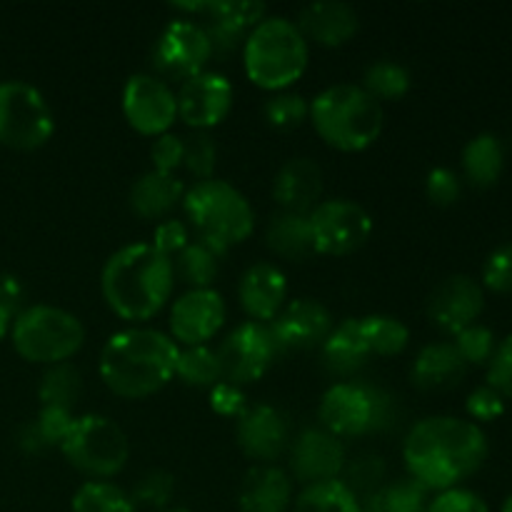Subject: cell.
Here are the masks:
<instances>
[{
    "mask_svg": "<svg viewBox=\"0 0 512 512\" xmlns=\"http://www.w3.org/2000/svg\"><path fill=\"white\" fill-rule=\"evenodd\" d=\"M235 440L250 460L273 465L290 445L288 418L273 405H248L235 420Z\"/></svg>",
    "mask_w": 512,
    "mask_h": 512,
    "instance_id": "ffe728a7",
    "label": "cell"
},
{
    "mask_svg": "<svg viewBox=\"0 0 512 512\" xmlns=\"http://www.w3.org/2000/svg\"><path fill=\"white\" fill-rule=\"evenodd\" d=\"M500 512H512V493L503 500V508H500Z\"/></svg>",
    "mask_w": 512,
    "mask_h": 512,
    "instance_id": "6f0895ef",
    "label": "cell"
},
{
    "mask_svg": "<svg viewBox=\"0 0 512 512\" xmlns=\"http://www.w3.org/2000/svg\"><path fill=\"white\" fill-rule=\"evenodd\" d=\"M175 378L188 388H213L223 380L220 375L218 355L208 345H195V348H180L178 363H175Z\"/></svg>",
    "mask_w": 512,
    "mask_h": 512,
    "instance_id": "8d00e7d4",
    "label": "cell"
},
{
    "mask_svg": "<svg viewBox=\"0 0 512 512\" xmlns=\"http://www.w3.org/2000/svg\"><path fill=\"white\" fill-rule=\"evenodd\" d=\"M288 278L275 263H255L240 275L238 300L243 313L255 323H273L275 315L285 308Z\"/></svg>",
    "mask_w": 512,
    "mask_h": 512,
    "instance_id": "7402d4cb",
    "label": "cell"
},
{
    "mask_svg": "<svg viewBox=\"0 0 512 512\" xmlns=\"http://www.w3.org/2000/svg\"><path fill=\"white\" fill-rule=\"evenodd\" d=\"M183 153L185 145L183 138L175 133H165L160 138L153 140V148H150V160H153V170L158 173H173L183 165Z\"/></svg>",
    "mask_w": 512,
    "mask_h": 512,
    "instance_id": "816d5d0a",
    "label": "cell"
},
{
    "mask_svg": "<svg viewBox=\"0 0 512 512\" xmlns=\"http://www.w3.org/2000/svg\"><path fill=\"white\" fill-rule=\"evenodd\" d=\"M185 153H183V168L190 175L200 180H213L215 165H218V145L203 130H195L193 135L183 138Z\"/></svg>",
    "mask_w": 512,
    "mask_h": 512,
    "instance_id": "60d3db41",
    "label": "cell"
},
{
    "mask_svg": "<svg viewBox=\"0 0 512 512\" xmlns=\"http://www.w3.org/2000/svg\"><path fill=\"white\" fill-rule=\"evenodd\" d=\"M273 198L285 213L310 215L323 198V170L310 158H293L275 173Z\"/></svg>",
    "mask_w": 512,
    "mask_h": 512,
    "instance_id": "cb8c5ba5",
    "label": "cell"
},
{
    "mask_svg": "<svg viewBox=\"0 0 512 512\" xmlns=\"http://www.w3.org/2000/svg\"><path fill=\"white\" fill-rule=\"evenodd\" d=\"M215 355H218L220 375L225 383L243 388V385L258 383L273 368L280 348L270 333V325L245 320L225 335Z\"/></svg>",
    "mask_w": 512,
    "mask_h": 512,
    "instance_id": "4fadbf2b",
    "label": "cell"
},
{
    "mask_svg": "<svg viewBox=\"0 0 512 512\" xmlns=\"http://www.w3.org/2000/svg\"><path fill=\"white\" fill-rule=\"evenodd\" d=\"M60 450L75 470L93 480L115 478L130 458V443L123 428L115 420L95 413L75 418Z\"/></svg>",
    "mask_w": 512,
    "mask_h": 512,
    "instance_id": "9c48e42d",
    "label": "cell"
},
{
    "mask_svg": "<svg viewBox=\"0 0 512 512\" xmlns=\"http://www.w3.org/2000/svg\"><path fill=\"white\" fill-rule=\"evenodd\" d=\"M158 512H193V510H188V508H165V510H158Z\"/></svg>",
    "mask_w": 512,
    "mask_h": 512,
    "instance_id": "680465c9",
    "label": "cell"
},
{
    "mask_svg": "<svg viewBox=\"0 0 512 512\" xmlns=\"http://www.w3.org/2000/svg\"><path fill=\"white\" fill-rule=\"evenodd\" d=\"M123 115L135 133L160 138L178 120V98L158 75L135 73L123 88Z\"/></svg>",
    "mask_w": 512,
    "mask_h": 512,
    "instance_id": "5bb4252c",
    "label": "cell"
},
{
    "mask_svg": "<svg viewBox=\"0 0 512 512\" xmlns=\"http://www.w3.org/2000/svg\"><path fill=\"white\" fill-rule=\"evenodd\" d=\"M268 325L280 353H283V350L323 348L328 335L333 333L335 320L320 300L298 298L290 300Z\"/></svg>",
    "mask_w": 512,
    "mask_h": 512,
    "instance_id": "d6986e66",
    "label": "cell"
},
{
    "mask_svg": "<svg viewBox=\"0 0 512 512\" xmlns=\"http://www.w3.org/2000/svg\"><path fill=\"white\" fill-rule=\"evenodd\" d=\"M428 512H490L488 503L468 488L443 490L430 500Z\"/></svg>",
    "mask_w": 512,
    "mask_h": 512,
    "instance_id": "f907efd6",
    "label": "cell"
},
{
    "mask_svg": "<svg viewBox=\"0 0 512 512\" xmlns=\"http://www.w3.org/2000/svg\"><path fill=\"white\" fill-rule=\"evenodd\" d=\"M55 115L48 100L25 80L0 83V145L10 150H38L53 138Z\"/></svg>",
    "mask_w": 512,
    "mask_h": 512,
    "instance_id": "30bf717a",
    "label": "cell"
},
{
    "mask_svg": "<svg viewBox=\"0 0 512 512\" xmlns=\"http://www.w3.org/2000/svg\"><path fill=\"white\" fill-rule=\"evenodd\" d=\"M465 410L473 418V423H493L505 413V398L490 385H480L468 395Z\"/></svg>",
    "mask_w": 512,
    "mask_h": 512,
    "instance_id": "7dc6e473",
    "label": "cell"
},
{
    "mask_svg": "<svg viewBox=\"0 0 512 512\" xmlns=\"http://www.w3.org/2000/svg\"><path fill=\"white\" fill-rule=\"evenodd\" d=\"M10 343L23 360L50 368L68 363L80 353L85 328L70 310L40 303L18 310L10 328Z\"/></svg>",
    "mask_w": 512,
    "mask_h": 512,
    "instance_id": "52a82bcc",
    "label": "cell"
},
{
    "mask_svg": "<svg viewBox=\"0 0 512 512\" xmlns=\"http://www.w3.org/2000/svg\"><path fill=\"white\" fill-rule=\"evenodd\" d=\"M358 330L368 353L378 358H395L410 345L408 325L393 315H365V318H358Z\"/></svg>",
    "mask_w": 512,
    "mask_h": 512,
    "instance_id": "4dcf8cb0",
    "label": "cell"
},
{
    "mask_svg": "<svg viewBox=\"0 0 512 512\" xmlns=\"http://www.w3.org/2000/svg\"><path fill=\"white\" fill-rule=\"evenodd\" d=\"M485 385L498 390L503 398H512V333L500 340L495 348L488 363V383Z\"/></svg>",
    "mask_w": 512,
    "mask_h": 512,
    "instance_id": "c3c4849f",
    "label": "cell"
},
{
    "mask_svg": "<svg viewBox=\"0 0 512 512\" xmlns=\"http://www.w3.org/2000/svg\"><path fill=\"white\" fill-rule=\"evenodd\" d=\"M213 55V43L203 23L193 18H175L155 38L150 60L158 75L185 83L203 73Z\"/></svg>",
    "mask_w": 512,
    "mask_h": 512,
    "instance_id": "7c38bea8",
    "label": "cell"
},
{
    "mask_svg": "<svg viewBox=\"0 0 512 512\" xmlns=\"http://www.w3.org/2000/svg\"><path fill=\"white\" fill-rule=\"evenodd\" d=\"M465 180L475 188H493L505 170V145L495 133H478L465 143L463 155Z\"/></svg>",
    "mask_w": 512,
    "mask_h": 512,
    "instance_id": "f1b7e54d",
    "label": "cell"
},
{
    "mask_svg": "<svg viewBox=\"0 0 512 512\" xmlns=\"http://www.w3.org/2000/svg\"><path fill=\"white\" fill-rule=\"evenodd\" d=\"M75 423V415L73 410H65V408H40L38 418H35V428H38L40 438L43 443L48 445H58L68 438L70 428Z\"/></svg>",
    "mask_w": 512,
    "mask_h": 512,
    "instance_id": "bcb514c9",
    "label": "cell"
},
{
    "mask_svg": "<svg viewBox=\"0 0 512 512\" xmlns=\"http://www.w3.org/2000/svg\"><path fill=\"white\" fill-rule=\"evenodd\" d=\"M310 123L325 145L340 153H360L383 133V103L363 85L338 83L310 100Z\"/></svg>",
    "mask_w": 512,
    "mask_h": 512,
    "instance_id": "277c9868",
    "label": "cell"
},
{
    "mask_svg": "<svg viewBox=\"0 0 512 512\" xmlns=\"http://www.w3.org/2000/svg\"><path fill=\"white\" fill-rule=\"evenodd\" d=\"M363 512H428L430 498L428 490L415 480H398L385 483L378 493L360 500Z\"/></svg>",
    "mask_w": 512,
    "mask_h": 512,
    "instance_id": "1f68e13d",
    "label": "cell"
},
{
    "mask_svg": "<svg viewBox=\"0 0 512 512\" xmlns=\"http://www.w3.org/2000/svg\"><path fill=\"white\" fill-rule=\"evenodd\" d=\"M510 145H512V135H510Z\"/></svg>",
    "mask_w": 512,
    "mask_h": 512,
    "instance_id": "91938a15",
    "label": "cell"
},
{
    "mask_svg": "<svg viewBox=\"0 0 512 512\" xmlns=\"http://www.w3.org/2000/svg\"><path fill=\"white\" fill-rule=\"evenodd\" d=\"M460 193H463V180L455 170L450 168H433L425 178V195L433 205H440V208H450L460 200Z\"/></svg>",
    "mask_w": 512,
    "mask_h": 512,
    "instance_id": "f6af8a7d",
    "label": "cell"
},
{
    "mask_svg": "<svg viewBox=\"0 0 512 512\" xmlns=\"http://www.w3.org/2000/svg\"><path fill=\"white\" fill-rule=\"evenodd\" d=\"M13 318H15V315L10 313L8 308H3V305H0V343H3V340L10 335V328H13Z\"/></svg>",
    "mask_w": 512,
    "mask_h": 512,
    "instance_id": "9f6ffc18",
    "label": "cell"
},
{
    "mask_svg": "<svg viewBox=\"0 0 512 512\" xmlns=\"http://www.w3.org/2000/svg\"><path fill=\"white\" fill-rule=\"evenodd\" d=\"M483 288L493 293H512V240L498 245L483 263Z\"/></svg>",
    "mask_w": 512,
    "mask_h": 512,
    "instance_id": "ee69618b",
    "label": "cell"
},
{
    "mask_svg": "<svg viewBox=\"0 0 512 512\" xmlns=\"http://www.w3.org/2000/svg\"><path fill=\"white\" fill-rule=\"evenodd\" d=\"M220 255L215 250H210L208 245L198 243V240H190L188 248L183 250L180 255L173 258V268H175V278L180 283L188 285L190 290H203V288H213L215 278L220 273Z\"/></svg>",
    "mask_w": 512,
    "mask_h": 512,
    "instance_id": "d6a6232c",
    "label": "cell"
},
{
    "mask_svg": "<svg viewBox=\"0 0 512 512\" xmlns=\"http://www.w3.org/2000/svg\"><path fill=\"white\" fill-rule=\"evenodd\" d=\"M293 512H363V505L343 480L308 485L293 500Z\"/></svg>",
    "mask_w": 512,
    "mask_h": 512,
    "instance_id": "836d02e7",
    "label": "cell"
},
{
    "mask_svg": "<svg viewBox=\"0 0 512 512\" xmlns=\"http://www.w3.org/2000/svg\"><path fill=\"white\" fill-rule=\"evenodd\" d=\"M308 218L315 255L345 258L363 248L373 235V218L368 210L348 198L320 200Z\"/></svg>",
    "mask_w": 512,
    "mask_h": 512,
    "instance_id": "8fae6325",
    "label": "cell"
},
{
    "mask_svg": "<svg viewBox=\"0 0 512 512\" xmlns=\"http://www.w3.org/2000/svg\"><path fill=\"white\" fill-rule=\"evenodd\" d=\"M80 388H83V380H80L78 368L68 363L50 365L38 385L40 408L73 410V405L80 398Z\"/></svg>",
    "mask_w": 512,
    "mask_h": 512,
    "instance_id": "e575fe53",
    "label": "cell"
},
{
    "mask_svg": "<svg viewBox=\"0 0 512 512\" xmlns=\"http://www.w3.org/2000/svg\"><path fill=\"white\" fill-rule=\"evenodd\" d=\"M310 45L295 20L265 15L243 43L245 75L258 88L283 93L308 70Z\"/></svg>",
    "mask_w": 512,
    "mask_h": 512,
    "instance_id": "5b68a950",
    "label": "cell"
},
{
    "mask_svg": "<svg viewBox=\"0 0 512 512\" xmlns=\"http://www.w3.org/2000/svg\"><path fill=\"white\" fill-rule=\"evenodd\" d=\"M23 295L25 290L15 275H0V305H3V308H8L10 313L18 315L15 310L23 303Z\"/></svg>",
    "mask_w": 512,
    "mask_h": 512,
    "instance_id": "db71d44e",
    "label": "cell"
},
{
    "mask_svg": "<svg viewBox=\"0 0 512 512\" xmlns=\"http://www.w3.org/2000/svg\"><path fill=\"white\" fill-rule=\"evenodd\" d=\"M385 475H388V465L380 455H360L353 463H345L343 475L338 480H343L353 490L355 498L365 500L383 488Z\"/></svg>",
    "mask_w": 512,
    "mask_h": 512,
    "instance_id": "f35d334b",
    "label": "cell"
},
{
    "mask_svg": "<svg viewBox=\"0 0 512 512\" xmlns=\"http://www.w3.org/2000/svg\"><path fill=\"white\" fill-rule=\"evenodd\" d=\"M318 418L335 438H358L393 423V398L373 385L345 380L325 390Z\"/></svg>",
    "mask_w": 512,
    "mask_h": 512,
    "instance_id": "ba28073f",
    "label": "cell"
},
{
    "mask_svg": "<svg viewBox=\"0 0 512 512\" xmlns=\"http://www.w3.org/2000/svg\"><path fill=\"white\" fill-rule=\"evenodd\" d=\"M175 288L173 260L150 243L115 250L100 273L105 305L128 323H148L168 305Z\"/></svg>",
    "mask_w": 512,
    "mask_h": 512,
    "instance_id": "7a4b0ae2",
    "label": "cell"
},
{
    "mask_svg": "<svg viewBox=\"0 0 512 512\" xmlns=\"http://www.w3.org/2000/svg\"><path fill=\"white\" fill-rule=\"evenodd\" d=\"M210 408L218 415H223V418L238 420L240 415L245 413V408H248L243 388H238V385L233 383H225V380L215 383L213 388H210Z\"/></svg>",
    "mask_w": 512,
    "mask_h": 512,
    "instance_id": "f5cc1de1",
    "label": "cell"
},
{
    "mask_svg": "<svg viewBox=\"0 0 512 512\" xmlns=\"http://www.w3.org/2000/svg\"><path fill=\"white\" fill-rule=\"evenodd\" d=\"M178 353V343L155 328L118 330L100 350V380L123 400L150 398L175 378Z\"/></svg>",
    "mask_w": 512,
    "mask_h": 512,
    "instance_id": "3957f363",
    "label": "cell"
},
{
    "mask_svg": "<svg viewBox=\"0 0 512 512\" xmlns=\"http://www.w3.org/2000/svg\"><path fill=\"white\" fill-rule=\"evenodd\" d=\"M453 345L458 348V353L463 355V360L468 365H488L495 348H498V340H495L493 330L475 323L470 325V328L460 330V333L455 335Z\"/></svg>",
    "mask_w": 512,
    "mask_h": 512,
    "instance_id": "7bdbcfd3",
    "label": "cell"
},
{
    "mask_svg": "<svg viewBox=\"0 0 512 512\" xmlns=\"http://www.w3.org/2000/svg\"><path fill=\"white\" fill-rule=\"evenodd\" d=\"M465 373H468V363L458 353V348L453 343H445V340L420 348V353L413 360V368H410L415 388L428 390V393L458 388Z\"/></svg>",
    "mask_w": 512,
    "mask_h": 512,
    "instance_id": "484cf974",
    "label": "cell"
},
{
    "mask_svg": "<svg viewBox=\"0 0 512 512\" xmlns=\"http://www.w3.org/2000/svg\"><path fill=\"white\" fill-rule=\"evenodd\" d=\"M178 118L193 130H210L223 123L235 103V88L223 73L203 70L178 90Z\"/></svg>",
    "mask_w": 512,
    "mask_h": 512,
    "instance_id": "9a60e30c",
    "label": "cell"
},
{
    "mask_svg": "<svg viewBox=\"0 0 512 512\" xmlns=\"http://www.w3.org/2000/svg\"><path fill=\"white\" fill-rule=\"evenodd\" d=\"M485 310V288L465 273L448 275L428 298V318L443 333L458 335L478 323Z\"/></svg>",
    "mask_w": 512,
    "mask_h": 512,
    "instance_id": "e0dca14e",
    "label": "cell"
},
{
    "mask_svg": "<svg viewBox=\"0 0 512 512\" xmlns=\"http://www.w3.org/2000/svg\"><path fill=\"white\" fill-rule=\"evenodd\" d=\"M185 185L178 175L148 170L130 185L128 203L138 218L160 220L168 218L178 205H183Z\"/></svg>",
    "mask_w": 512,
    "mask_h": 512,
    "instance_id": "4316f807",
    "label": "cell"
},
{
    "mask_svg": "<svg viewBox=\"0 0 512 512\" xmlns=\"http://www.w3.org/2000/svg\"><path fill=\"white\" fill-rule=\"evenodd\" d=\"M345 445L325 428H308L290 445V473L300 485H318L343 475Z\"/></svg>",
    "mask_w": 512,
    "mask_h": 512,
    "instance_id": "ac0fdd59",
    "label": "cell"
},
{
    "mask_svg": "<svg viewBox=\"0 0 512 512\" xmlns=\"http://www.w3.org/2000/svg\"><path fill=\"white\" fill-rule=\"evenodd\" d=\"M413 78L410 70L398 60H375L373 65L365 68L363 88L373 95L378 103L383 100H400L408 95Z\"/></svg>",
    "mask_w": 512,
    "mask_h": 512,
    "instance_id": "74e56055",
    "label": "cell"
},
{
    "mask_svg": "<svg viewBox=\"0 0 512 512\" xmlns=\"http://www.w3.org/2000/svg\"><path fill=\"white\" fill-rule=\"evenodd\" d=\"M263 118L275 130H295L310 118V103L298 93H273L263 103Z\"/></svg>",
    "mask_w": 512,
    "mask_h": 512,
    "instance_id": "ab89813d",
    "label": "cell"
},
{
    "mask_svg": "<svg viewBox=\"0 0 512 512\" xmlns=\"http://www.w3.org/2000/svg\"><path fill=\"white\" fill-rule=\"evenodd\" d=\"M18 445L25 450V453H40V450L48 448V445L43 443V438H40V433H38V428H35V423L23 425V428H20Z\"/></svg>",
    "mask_w": 512,
    "mask_h": 512,
    "instance_id": "11a10c76",
    "label": "cell"
},
{
    "mask_svg": "<svg viewBox=\"0 0 512 512\" xmlns=\"http://www.w3.org/2000/svg\"><path fill=\"white\" fill-rule=\"evenodd\" d=\"M150 245L173 260L175 255H180L190 245L188 225L178 218H165L163 223H158V228H155L153 243Z\"/></svg>",
    "mask_w": 512,
    "mask_h": 512,
    "instance_id": "681fc988",
    "label": "cell"
},
{
    "mask_svg": "<svg viewBox=\"0 0 512 512\" xmlns=\"http://www.w3.org/2000/svg\"><path fill=\"white\" fill-rule=\"evenodd\" d=\"M268 15V5L258 0H208L203 28L208 30L215 55H230L243 48L250 30Z\"/></svg>",
    "mask_w": 512,
    "mask_h": 512,
    "instance_id": "44dd1931",
    "label": "cell"
},
{
    "mask_svg": "<svg viewBox=\"0 0 512 512\" xmlns=\"http://www.w3.org/2000/svg\"><path fill=\"white\" fill-rule=\"evenodd\" d=\"M175 495V475H170L168 470H148L145 475H140V480L135 483L130 498L135 500V505H145V508L165 510L170 505Z\"/></svg>",
    "mask_w": 512,
    "mask_h": 512,
    "instance_id": "b9f144b4",
    "label": "cell"
},
{
    "mask_svg": "<svg viewBox=\"0 0 512 512\" xmlns=\"http://www.w3.org/2000/svg\"><path fill=\"white\" fill-rule=\"evenodd\" d=\"M70 508L73 512H135L138 505L130 498V493H125L115 483L88 480L75 490Z\"/></svg>",
    "mask_w": 512,
    "mask_h": 512,
    "instance_id": "d590c367",
    "label": "cell"
},
{
    "mask_svg": "<svg viewBox=\"0 0 512 512\" xmlns=\"http://www.w3.org/2000/svg\"><path fill=\"white\" fill-rule=\"evenodd\" d=\"M293 505V478L278 465H255L238 488L240 512H288Z\"/></svg>",
    "mask_w": 512,
    "mask_h": 512,
    "instance_id": "d4e9b609",
    "label": "cell"
},
{
    "mask_svg": "<svg viewBox=\"0 0 512 512\" xmlns=\"http://www.w3.org/2000/svg\"><path fill=\"white\" fill-rule=\"evenodd\" d=\"M228 318V308L218 290H188L170 308V338L185 348L208 345Z\"/></svg>",
    "mask_w": 512,
    "mask_h": 512,
    "instance_id": "2e32d148",
    "label": "cell"
},
{
    "mask_svg": "<svg viewBox=\"0 0 512 512\" xmlns=\"http://www.w3.org/2000/svg\"><path fill=\"white\" fill-rule=\"evenodd\" d=\"M183 210L198 243L208 245L218 255L248 240L255 228L250 200L225 180H200L185 188Z\"/></svg>",
    "mask_w": 512,
    "mask_h": 512,
    "instance_id": "8992f818",
    "label": "cell"
},
{
    "mask_svg": "<svg viewBox=\"0 0 512 512\" xmlns=\"http://www.w3.org/2000/svg\"><path fill=\"white\" fill-rule=\"evenodd\" d=\"M265 245L273 250L278 258L303 263L310 255H315L313 230H310V218L300 213H285L280 210L273 215L265 230Z\"/></svg>",
    "mask_w": 512,
    "mask_h": 512,
    "instance_id": "83f0119b",
    "label": "cell"
},
{
    "mask_svg": "<svg viewBox=\"0 0 512 512\" xmlns=\"http://www.w3.org/2000/svg\"><path fill=\"white\" fill-rule=\"evenodd\" d=\"M325 368L333 375H353L370 360L363 335L358 330V318H348L333 328L320 348Z\"/></svg>",
    "mask_w": 512,
    "mask_h": 512,
    "instance_id": "f546056e",
    "label": "cell"
},
{
    "mask_svg": "<svg viewBox=\"0 0 512 512\" xmlns=\"http://www.w3.org/2000/svg\"><path fill=\"white\" fill-rule=\"evenodd\" d=\"M488 435L473 420L433 415L410 428L403 443V460L410 480L425 490L460 488L488 460Z\"/></svg>",
    "mask_w": 512,
    "mask_h": 512,
    "instance_id": "6da1fadb",
    "label": "cell"
},
{
    "mask_svg": "<svg viewBox=\"0 0 512 512\" xmlns=\"http://www.w3.org/2000/svg\"><path fill=\"white\" fill-rule=\"evenodd\" d=\"M303 38L323 48H340L348 40L355 38L360 28L358 10L350 3L340 0H320V3H308L300 8L298 20H295Z\"/></svg>",
    "mask_w": 512,
    "mask_h": 512,
    "instance_id": "603a6c76",
    "label": "cell"
}]
</instances>
